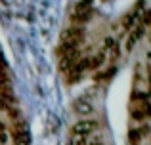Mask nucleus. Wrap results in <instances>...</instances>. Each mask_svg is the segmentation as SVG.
Listing matches in <instances>:
<instances>
[{
	"instance_id": "4",
	"label": "nucleus",
	"mask_w": 151,
	"mask_h": 145,
	"mask_svg": "<svg viewBox=\"0 0 151 145\" xmlns=\"http://www.w3.org/2000/svg\"><path fill=\"white\" fill-rule=\"evenodd\" d=\"M147 132H149V128H147V124H142V126H136V128H130L128 130V141L130 145H140L142 143V139L144 138H147Z\"/></svg>"
},
{
	"instance_id": "6",
	"label": "nucleus",
	"mask_w": 151,
	"mask_h": 145,
	"mask_svg": "<svg viewBox=\"0 0 151 145\" xmlns=\"http://www.w3.org/2000/svg\"><path fill=\"white\" fill-rule=\"evenodd\" d=\"M101 2H109V0H101Z\"/></svg>"
},
{
	"instance_id": "3",
	"label": "nucleus",
	"mask_w": 151,
	"mask_h": 145,
	"mask_svg": "<svg viewBox=\"0 0 151 145\" xmlns=\"http://www.w3.org/2000/svg\"><path fill=\"white\" fill-rule=\"evenodd\" d=\"M12 139H14V145H29L31 143L29 130L25 128V122H23V120L12 122Z\"/></svg>"
},
{
	"instance_id": "5",
	"label": "nucleus",
	"mask_w": 151,
	"mask_h": 145,
	"mask_svg": "<svg viewBox=\"0 0 151 145\" xmlns=\"http://www.w3.org/2000/svg\"><path fill=\"white\" fill-rule=\"evenodd\" d=\"M75 111L81 113V115H86V113L92 111V105H90L88 101H84V99H78V101H77V105H75Z\"/></svg>"
},
{
	"instance_id": "2",
	"label": "nucleus",
	"mask_w": 151,
	"mask_h": 145,
	"mask_svg": "<svg viewBox=\"0 0 151 145\" xmlns=\"http://www.w3.org/2000/svg\"><path fill=\"white\" fill-rule=\"evenodd\" d=\"M98 128H100V124H98L96 120H81V122H77L73 126V138L84 139V138H88L90 134L98 132Z\"/></svg>"
},
{
	"instance_id": "1",
	"label": "nucleus",
	"mask_w": 151,
	"mask_h": 145,
	"mask_svg": "<svg viewBox=\"0 0 151 145\" xmlns=\"http://www.w3.org/2000/svg\"><path fill=\"white\" fill-rule=\"evenodd\" d=\"M82 36H84V29L71 25L59 36V50H78V44L82 42Z\"/></svg>"
}]
</instances>
